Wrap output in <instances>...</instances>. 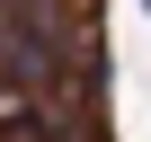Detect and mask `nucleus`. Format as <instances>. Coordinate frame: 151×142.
Segmentation results:
<instances>
[{
	"label": "nucleus",
	"instance_id": "1",
	"mask_svg": "<svg viewBox=\"0 0 151 142\" xmlns=\"http://www.w3.org/2000/svg\"><path fill=\"white\" fill-rule=\"evenodd\" d=\"M142 18H151V0H142Z\"/></svg>",
	"mask_w": 151,
	"mask_h": 142
}]
</instances>
